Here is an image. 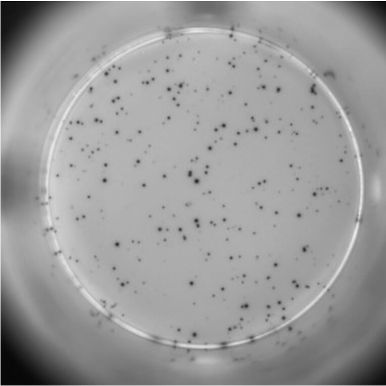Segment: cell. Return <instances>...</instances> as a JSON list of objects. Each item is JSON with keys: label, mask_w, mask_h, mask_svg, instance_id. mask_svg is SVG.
<instances>
[{"label": "cell", "mask_w": 386, "mask_h": 386, "mask_svg": "<svg viewBox=\"0 0 386 386\" xmlns=\"http://www.w3.org/2000/svg\"><path fill=\"white\" fill-rule=\"evenodd\" d=\"M358 212V208L341 202L321 209L309 207L299 215L305 250L334 271L349 248Z\"/></svg>", "instance_id": "cell-1"}]
</instances>
